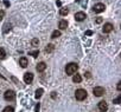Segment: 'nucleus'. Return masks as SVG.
<instances>
[{
  "instance_id": "f257e3e1",
  "label": "nucleus",
  "mask_w": 121,
  "mask_h": 112,
  "mask_svg": "<svg viewBox=\"0 0 121 112\" xmlns=\"http://www.w3.org/2000/svg\"><path fill=\"white\" fill-rule=\"evenodd\" d=\"M77 70H78V66H77V64H75V63H70V64H68L67 67H65V72H67V74H69V76L74 74Z\"/></svg>"
},
{
  "instance_id": "f03ea898",
  "label": "nucleus",
  "mask_w": 121,
  "mask_h": 112,
  "mask_svg": "<svg viewBox=\"0 0 121 112\" xmlns=\"http://www.w3.org/2000/svg\"><path fill=\"white\" fill-rule=\"evenodd\" d=\"M75 97H76L77 100H84L87 98V91L83 90V89H78L75 92Z\"/></svg>"
},
{
  "instance_id": "7ed1b4c3",
  "label": "nucleus",
  "mask_w": 121,
  "mask_h": 112,
  "mask_svg": "<svg viewBox=\"0 0 121 112\" xmlns=\"http://www.w3.org/2000/svg\"><path fill=\"white\" fill-rule=\"evenodd\" d=\"M4 98H5L7 101L14 100V98H16V93H14V91H12V90H7V91L5 92V94H4Z\"/></svg>"
},
{
  "instance_id": "20e7f679",
  "label": "nucleus",
  "mask_w": 121,
  "mask_h": 112,
  "mask_svg": "<svg viewBox=\"0 0 121 112\" xmlns=\"http://www.w3.org/2000/svg\"><path fill=\"white\" fill-rule=\"evenodd\" d=\"M93 93H94L95 97H101L104 93V89L102 86H96V87L93 89Z\"/></svg>"
},
{
  "instance_id": "39448f33",
  "label": "nucleus",
  "mask_w": 121,
  "mask_h": 112,
  "mask_svg": "<svg viewBox=\"0 0 121 112\" xmlns=\"http://www.w3.org/2000/svg\"><path fill=\"white\" fill-rule=\"evenodd\" d=\"M104 8H106V6L103 5V4H101V3H99V4H96L95 6H94V12L95 13H102L103 11H104Z\"/></svg>"
},
{
  "instance_id": "423d86ee",
  "label": "nucleus",
  "mask_w": 121,
  "mask_h": 112,
  "mask_svg": "<svg viewBox=\"0 0 121 112\" xmlns=\"http://www.w3.org/2000/svg\"><path fill=\"white\" fill-rule=\"evenodd\" d=\"M32 80H33V74H32L31 72H26V73L24 74V81H25L26 84H31Z\"/></svg>"
},
{
  "instance_id": "0eeeda50",
  "label": "nucleus",
  "mask_w": 121,
  "mask_h": 112,
  "mask_svg": "<svg viewBox=\"0 0 121 112\" xmlns=\"http://www.w3.org/2000/svg\"><path fill=\"white\" fill-rule=\"evenodd\" d=\"M86 18H87V15H86V13H83V12H77V13L75 14L76 21H83Z\"/></svg>"
},
{
  "instance_id": "6e6552de",
  "label": "nucleus",
  "mask_w": 121,
  "mask_h": 112,
  "mask_svg": "<svg viewBox=\"0 0 121 112\" xmlns=\"http://www.w3.org/2000/svg\"><path fill=\"white\" fill-rule=\"evenodd\" d=\"M99 110H100L101 112H106V111L108 110V105H107V103H106L104 100H102V101L99 103Z\"/></svg>"
},
{
  "instance_id": "1a4fd4ad",
  "label": "nucleus",
  "mask_w": 121,
  "mask_h": 112,
  "mask_svg": "<svg viewBox=\"0 0 121 112\" xmlns=\"http://www.w3.org/2000/svg\"><path fill=\"white\" fill-rule=\"evenodd\" d=\"M113 28H114V26H113L110 23H107V24H104V26H103V32H104V33H109V32L113 31Z\"/></svg>"
},
{
  "instance_id": "9d476101",
  "label": "nucleus",
  "mask_w": 121,
  "mask_h": 112,
  "mask_svg": "<svg viewBox=\"0 0 121 112\" xmlns=\"http://www.w3.org/2000/svg\"><path fill=\"white\" fill-rule=\"evenodd\" d=\"M36 69H37V71H38V72H43V71L46 69V64L42 62V63H39V64L37 65V67H36Z\"/></svg>"
},
{
  "instance_id": "9b49d317",
  "label": "nucleus",
  "mask_w": 121,
  "mask_h": 112,
  "mask_svg": "<svg viewBox=\"0 0 121 112\" xmlns=\"http://www.w3.org/2000/svg\"><path fill=\"white\" fill-rule=\"evenodd\" d=\"M58 27H59V30H65V28L68 27V23H67V20H60L59 24H58Z\"/></svg>"
},
{
  "instance_id": "f8f14e48",
  "label": "nucleus",
  "mask_w": 121,
  "mask_h": 112,
  "mask_svg": "<svg viewBox=\"0 0 121 112\" xmlns=\"http://www.w3.org/2000/svg\"><path fill=\"white\" fill-rule=\"evenodd\" d=\"M19 65H20L22 67H26V66L29 65V63H27V59H26L25 57L20 58V59H19Z\"/></svg>"
},
{
  "instance_id": "ddd939ff",
  "label": "nucleus",
  "mask_w": 121,
  "mask_h": 112,
  "mask_svg": "<svg viewBox=\"0 0 121 112\" xmlns=\"http://www.w3.org/2000/svg\"><path fill=\"white\" fill-rule=\"evenodd\" d=\"M73 81H74V83H81V81H82V77H81L80 74H75V76L73 77Z\"/></svg>"
},
{
  "instance_id": "4468645a",
  "label": "nucleus",
  "mask_w": 121,
  "mask_h": 112,
  "mask_svg": "<svg viewBox=\"0 0 121 112\" xmlns=\"http://www.w3.org/2000/svg\"><path fill=\"white\" fill-rule=\"evenodd\" d=\"M53 48H55V46H53L52 44H49V45L45 47V52L50 53V52H52V51H53Z\"/></svg>"
},
{
  "instance_id": "2eb2a0df",
  "label": "nucleus",
  "mask_w": 121,
  "mask_h": 112,
  "mask_svg": "<svg viewBox=\"0 0 121 112\" xmlns=\"http://www.w3.org/2000/svg\"><path fill=\"white\" fill-rule=\"evenodd\" d=\"M58 37H60V31H53L52 32V34H51V38H58Z\"/></svg>"
},
{
  "instance_id": "dca6fc26",
  "label": "nucleus",
  "mask_w": 121,
  "mask_h": 112,
  "mask_svg": "<svg viewBox=\"0 0 121 112\" xmlns=\"http://www.w3.org/2000/svg\"><path fill=\"white\" fill-rule=\"evenodd\" d=\"M5 57H6V52H5V50L0 47V59H4Z\"/></svg>"
},
{
  "instance_id": "f3484780",
  "label": "nucleus",
  "mask_w": 121,
  "mask_h": 112,
  "mask_svg": "<svg viewBox=\"0 0 121 112\" xmlns=\"http://www.w3.org/2000/svg\"><path fill=\"white\" fill-rule=\"evenodd\" d=\"M42 94H43V89H38V90L36 91V98H37V99L40 98Z\"/></svg>"
},
{
  "instance_id": "a211bd4d",
  "label": "nucleus",
  "mask_w": 121,
  "mask_h": 112,
  "mask_svg": "<svg viewBox=\"0 0 121 112\" xmlns=\"http://www.w3.org/2000/svg\"><path fill=\"white\" fill-rule=\"evenodd\" d=\"M3 112H14V108H13L12 106H6V107L3 110Z\"/></svg>"
},
{
  "instance_id": "6ab92c4d",
  "label": "nucleus",
  "mask_w": 121,
  "mask_h": 112,
  "mask_svg": "<svg viewBox=\"0 0 121 112\" xmlns=\"http://www.w3.org/2000/svg\"><path fill=\"white\" fill-rule=\"evenodd\" d=\"M59 14L60 15H67L68 14V10L67 8H60L59 10Z\"/></svg>"
},
{
  "instance_id": "aec40b11",
  "label": "nucleus",
  "mask_w": 121,
  "mask_h": 112,
  "mask_svg": "<svg viewBox=\"0 0 121 112\" xmlns=\"http://www.w3.org/2000/svg\"><path fill=\"white\" fill-rule=\"evenodd\" d=\"M32 46H38L39 45V40L37 39V38H35V39H32Z\"/></svg>"
},
{
  "instance_id": "412c9836",
  "label": "nucleus",
  "mask_w": 121,
  "mask_h": 112,
  "mask_svg": "<svg viewBox=\"0 0 121 112\" xmlns=\"http://www.w3.org/2000/svg\"><path fill=\"white\" fill-rule=\"evenodd\" d=\"M30 54L32 55V57H35V58H36L37 55L39 54V51H38V50H36V51H32V52H30Z\"/></svg>"
},
{
  "instance_id": "4be33fe9",
  "label": "nucleus",
  "mask_w": 121,
  "mask_h": 112,
  "mask_svg": "<svg viewBox=\"0 0 121 112\" xmlns=\"http://www.w3.org/2000/svg\"><path fill=\"white\" fill-rule=\"evenodd\" d=\"M120 99H121V97L119 96L117 98H115V99H114V103H115V104H120Z\"/></svg>"
},
{
  "instance_id": "5701e85b",
  "label": "nucleus",
  "mask_w": 121,
  "mask_h": 112,
  "mask_svg": "<svg viewBox=\"0 0 121 112\" xmlns=\"http://www.w3.org/2000/svg\"><path fill=\"white\" fill-rule=\"evenodd\" d=\"M102 21H103V19H102V18H101V17H99V18H97V19H96V24H101V23H102Z\"/></svg>"
},
{
  "instance_id": "b1692460",
  "label": "nucleus",
  "mask_w": 121,
  "mask_h": 112,
  "mask_svg": "<svg viewBox=\"0 0 121 112\" xmlns=\"http://www.w3.org/2000/svg\"><path fill=\"white\" fill-rule=\"evenodd\" d=\"M4 15H5V12L4 11H0V19H3Z\"/></svg>"
},
{
  "instance_id": "393cba45",
  "label": "nucleus",
  "mask_w": 121,
  "mask_h": 112,
  "mask_svg": "<svg viewBox=\"0 0 121 112\" xmlns=\"http://www.w3.org/2000/svg\"><path fill=\"white\" fill-rule=\"evenodd\" d=\"M86 34H87V35H91V34H93V32H91V31H87V32H86Z\"/></svg>"
},
{
  "instance_id": "a878e982",
  "label": "nucleus",
  "mask_w": 121,
  "mask_h": 112,
  "mask_svg": "<svg viewBox=\"0 0 121 112\" xmlns=\"http://www.w3.org/2000/svg\"><path fill=\"white\" fill-rule=\"evenodd\" d=\"M36 111H37V112H38V111H39V104H38V105H37V106H36Z\"/></svg>"
},
{
  "instance_id": "bb28decb",
  "label": "nucleus",
  "mask_w": 121,
  "mask_h": 112,
  "mask_svg": "<svg viewBox=\"0 0 121 112\" xmlns=\"http://www.w3.org/2000/svg\"><path fill=\"white\" fill-rule=\"evenodd\" d=\"M5 6H10V3L9 1H5Z\"/></svg>"
},
{
  "instance_id": "cd10ccee",
  "label": "nucleus",
  "mask_w": 121,
  "mask_h": 112,
  "mask_svg": "<svg viewBox=\"0 0 121 112\" xmlns=\"http://www.w3.org/2000/svg\"><path fill=\"white\" fill-rule=\"evenodd\" d=\"M120 89H121V85H120V83H119V84H117V90L120 91Z\"/></svg>"
},
{
  "instance_id": "c85d7f7f",
  "label": "nucleus",
  "mask_w": 121,
  "mask_h": 112,
  "mask_svg": "<svg viewBox=\"0 0 121 112\" xmlns=\"http://www.w3.org/2000/svg\"><path fill=\"white\" fill-rule=\"evenodd\" d=\"M76 1H77V3H78V1H81V0H76Z\"/></svg>"
}]
</instances>
